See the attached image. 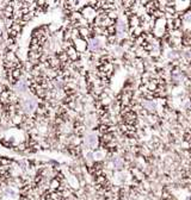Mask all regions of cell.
Instances as JSON below:
<instances>
[{"mask_svg":"<svg viewBox=\"0 0 191 200\" xmlns=\"http://www.w3.org/2000/svg\"><path fill=\"white\" fill-rule=\"evenodd\" d=\"M184 20H185V23H186V24H191V13H187V14L185 16Z\"/></svg>","mask_w":191,"mask_h":200,"instance_id":"8","label":"cell"},{"mask_svg":"<svg viewBox=\"0 0 191 200\" xmlns=\"http://www.w3.org/2000/svg\"><path fill=\"white\" fill-rule=\"evenodd\" d=\"M36 106H37L36 101L32 100V99H26V100L23 102V108H24V110H25L26 112H31V111H33L35 108H36Z\"/></svg>","mask_w":191,"mask_h":200,"instance_id":"2","label":"cell"},{"mask_svg":"<svg viewBox=\"0 0 191 200\" xmlns=\"http://www.w3.org/2000/svg\"><path fill=\"white\" fill-rule=\"evenodd\" d=\"M16 88L18 89L19 92H25V90H26V82L25 81H21L18 85H17Z\"/></svg>","mask_w":191,"mask_h":200,"instance_id":"7","label":"cell"},{"mask_svg":"<svg viewBox=\"0 0 191 200\" xmlns=\"http://www.w3.org/2000/svg\"><path fill=\"white\" fill-rule=\"evenodd\" d=\"M85 143L89 148H94L97 145V135L96 134H89L85 138Z\"/></svg>","mask_w":191,"mask_h":200,"instance_id":"1","label":"cell"},{"mask_svg":"<svg viewBox=\"0 0 191 200\" xmlns=\"http://www.w3.org/2000/svg\"><path fill=\"white\" fill-rule=\"evenodd\" d=\"M126 29H127V25H126L124 20H119V23H118V35L121 36V37L124 35Z\"/></svg>","mask_w":191,"mask_h":200,"instance_id":"5","label":"cell"},{"mask_svg":"<svg viewBox=\"0 0 191 200\" xmlns=\"http://www.w3.org/2000/svg\"><path fill=\"white\" fill-rule=\"evenodd\" d=\"M127 180H128V174L127 173H117L116 174V182L124 184Z\"/></svg>","mask_w":191,"mask_h":200,"instance_id":"3","label":"cell"},{"mask_svg":"<svg viewBox=\"0 0 191 200\" xmlns=\"http://www.w3.org/2000/svg\"><path fill=\"white\" fill-rule=\"evenodd\" d=\"M6 193H7V194H12V196H13V194H14V192H13L12 189H10V188L6 189Z\"/></svg>","mask_w":191,"mask_h":200,"instance_id":"12","label":"cell"},{"mask_svg":"<svg viewBox=\"0 0 191 200\" xmlns=\"http://www.w3.org/2000/svg\"><path fill=\"white\" fill-rule=\"evenodd\" d=\"M112 165H114L115 168H121V167L123 166V161L121 160L119 157H115V158L112 160Z\"/></svg>","mask_w":191,"mask_h":200,"instance_id":"6","label":"cell"},{"mask_svg":"<svg viewBox=\"0 0 191 200\" xmlns=\"http://www.w3.org/2000/svg\"><path fill=\"white\" fill-rule=\"evenodd\" d=\"M94 156H97L96 158H98V160H99V158H102V156H103V153H97Z\"/></svg>","mask_w":191,"mask_h":200,"instance_id":"11","label":"cell"},{"mask_svg":"<svg viewBox=\"0 0 191 200\" xmlns=\"http://www.w3.org/2000/svg\"><path fill=\"white\" fill-rule=\"evenodd\" d=\"M100 48V40L99 38H93L90 43V49L91 50H97Z\"/></svg>","mask_w":191,"mask_h":200,"instance_id":"4","label":"cell"},{"mask_svg":"<svg viewBox=\"0 0 191 200\" xmlns=\"http://www.w3.org/2000/svg\"><path fill=\"white\" fill-rule=\"evenodd\" d=\"M93 157H94V154H92V153H89L87 154V160L89 161H93Z\"/></svg>","mask_w":191,"mask_h":200,"instance_id":"10","label":"cell"},{"mask_svg":"<svg viewBox=\"0 0 191 200\" xmlns=\"http://www.w3.org/2000/svg\"><path fill=\"white\" fill-rule=\"evenodd\" d=\"M145 106L148 107V108H152V110H154V108H155V104H153V102H146Z\"/></svg>","mask_w":191,"mask_h":200,"instance_id":"9","label":"cell"}]
</instances>
